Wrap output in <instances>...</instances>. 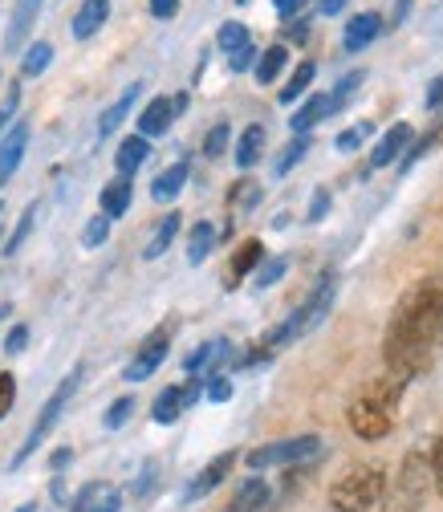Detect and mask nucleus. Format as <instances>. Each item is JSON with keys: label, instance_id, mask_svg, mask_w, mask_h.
Returning a JSON list of instances; mask_svg holds the SVG:
<instances>
[{"label": "nucleus", "instance_id": "f257e3e1", "mask_svg": "<svg viewBox=\"0 0 443 512\" xmlns=\"http://www.w3.org/2000/svg\"><path fill=\"white\" fill-rule=\"evenodd\" d=\"M439 338H443V277H423L395 305L391 330H387L391 370L403 378H415L427 366Z\"/></svg>", "mask_w": 443, "mask_h": 512}, {"label": "nucleus", "instance_id": "f03ea898", "mask_svg": "<svg viewBox=\"0 0 443 512\" xmlns=\"http://www.w3.org/2000/svg\"><path fill=\"white\" fill-rule=\"evenodd\" d=\"M403 391H407V378H403V374H395V370H391L387 378L370 382V387H366V391L350 403V411H346L350 431H354L358 439H366V443L387 439V435H391V427H395V407H399Z\"/></svg>", "mask_w": 443, "mask_h": 512}, {"label": "nucleus", "instance_id": "7ed1b4c3", "mask_svg": "<svg viewBox=\"0 0 443 512\" xmlns=\"http://www.w3.org/2000/svg\"><path fill=\"white\" fill-rule=\"evenodd\" d=\"M383 496H387V472L378 464H354L330 488V504L338 512H370Z\"/></svg>", "mask_w": 443, "mask_h": 512}, {"label": "nucleus", "instance_id": "20e7f679", "mask_svg": "<svg viewBox=\"0 0 443 512\" xmlns=\"http://www.w3.org/2000/svg\"><path fill=\"white\" fill-rule=\"evenodd\" d=\"M78 382H82V366H74L66 378H61L57 382V391L45 399V407H41V415H37V423L29 427V435H25V443L17 447V456H13V468H21L33 452H37V447L49 439V431L61 423V415H66V407H70V399L78 395Z\"/></svg>", "mask_w": 443, "mask_h": 512}, {"label": "nucleus", "instance_id": "39448f33", "mask_svg": "<svg viewBox=\"0 0 443 512\" xmlns=\"http://www.w3.org/2000/svg\"><path fill=\"white\" fill-rule=\"evenodd\" d=\"M435 480V468H431V456L423 452H411L387 492V512H419L423 496H427V484Z\"/></svg>", "mask_w": 443, "mask_h": 512}, {"label": "nucleus", "instance_id": "423d86ee", "mask_svg": "<svg viewBox=\"0 0 443 512\" xmlns=\"http://www.w3.org/2000/svg\"><path fill=\"white\" fill-rule=\"evenodd\" d=\"M322 452V439L318 435H297V439H281V443H265L257 452H248V468L261 472V468H281V464H301L313 460Z\"/></svg>", "mask_w": 443, "mask_h": 512}, {"label": "nucleus", "instance_id": "0eeeda50", "mask_svg": "<svg viewBox=\"0 0 443 512\" xmlns=\"http://www.w3.org/2000/svg\"><path fill=\"white\" fill-rule=\"evenodd\" d=\"M334 293H338V281H334V273H326V277L318 281V289L305 297V305H301L293 317H285L289 334L301 338V334H309V330H318V326H322V317H326L330 305H334Z\"/></svg>", "mask_w": 443, "mask_h": 512}, {"label": "nucleus", "instance_id": "6e6552de", "mask_svg": "<svg viewBox=\"0 0 443 512\" xmlns=\"http://www.w3.org/2000/svg\"><path fill=\"white\" fill-rule=\"evenodd\" d=\"M200 395H204V382H200V378L179 382V387H167V391L155 399V407H151L155 423H175L187 407H196V403H200Z\"/></svg>", "mask_w": 443, "mask_h": 512}, {"label": "nucleus", "instance_id": "1a4fd4ad", "mask_svg": "<svg viewBox=\"0 0 443 512\" xmlns=\"http://www.w3.org/2000/svg\"><path fill=\"white\" fill-rule=\"evenodd\" d=\"M167 346H171V330L163 326V330H155L143 346H139V354H135V362L126 366V382H143V378H151L159 366H163V358H167Z\"/></svg>", "mask_w": 443, "mask_h": 512}, {"label": "nucleus", "instance_id": "9d476101", "mask_svg": "<svg viewBox=\"0 0 443 512\" xmlns=\"http://www.w3.org/2000/svg\"><path fill=\"white\" fill-rule=\"evenodd\" d=\"M41 5L45 0H17L13 5V17H9V29H5V53H21L37 17H41Z\"/></svg>", "mask_w": 443, "mask_h": 512}, {"label": "nucleus", "instance_id": "9b49d317", "mask_svg": "<svg viewBox=\"0 0 443 512\" xmlns=\"http://www.w3.org/2000/svg\"><path fill=\"white\" fill-rule=\"evenodd\" d=\"M232 468H236V452H224V456H216V460H212V464H208V468H204V472H200L192 484H187L183 500H187V504H192V500H204L208 492H216V488H220V484L232 476Z\"/></svg>", "mask_w": 443, "mask_h": 512}, {"label": "nucleus", "instance_id": "f8f14e48", "mask_svg": "<svg viewBox=\"0 0 443 512\" xmlns=\"http://www.w3.org/2000/svg\"><path fill=\"white\" fill-rule=\"evenodd\" d=\"M25 147H29V122H13L5 131V139H0V187H5L13 179V171L21 167Z\"/></svg>", "mask_w": 443, "mask_h": 512}, {"label": "nucleus", "instance_id": "ddd939ff", "mask_svg": "<svg viewBox=\"0 0 443 512\" xmlns=\"http://www.w3.org/2000/svg\"><path fill=\"white\" fill-rule=\"evenodd\" d=\"M407 143H411V126H407V122H395L391 131L374 143V151H370V167H391L399 155H407Z\"/></svg>", "mask_w": 443, "mask_h": 512}, {"label": "nucleus", "instance_id": "4468645a", "mask_svg": "<svg viewBox=\"0 0 443 512\" xmlns=\"http://www.w3.org/2000/svg\"><path fill=\"white\" fill-rule=\"evenodd\" d=\"M378 33H383V17L378 13H358V17H350V25L342 33V49L346 53H362Z\"/></svg>", "mask_w": 443, "mask_h": 512}, {"label": "nucleus", "instance_id": "2eb2a0df", "mask_svg": "<svg viewBox=\"0 0 443 512\" xmlns=\"http://www.w3.org/2000/svg\"><path fill=\"white\" fill-rule=\"evenodd\" d=\"M269 504H273V488L261 476H252V480L240 484V492L232 496L228 512H269Z\"/></svg>", "mask_w": 443, "mask_h": 512}, {"label": "nucleus", "instance_id": "dca6fc26", "mask_svg": "<svg viewBox=\"0 0 443 512\" xmlns=\"http://www.w3.org/2000/svg\"><path fill=\"white\" fill-rule=\"evenodd\" d=\"M139 94H143V86L135 82V86H126V90H122V98H118V102H110V106L102 110V118H98V139H110V135L118 131V126L126 122V114L135 110Z\"/></svg>", "mask_w": 443, "mask_h": 512}, {"label": "nucleus", "instance_id": "f3484780", "mask_svg": "<svg viewBox=\"0 0 443 512\" xmlns=\"http://www.w3.org/2000/svg\"><path fill=\"white\" fill-rule=\"evenodd\" d=\"M171 118H175V102H171V98H151V102L143 106V114H139V135H143V139L163 135L167 126H171Z\"/></svg>", "mask_w": 443, "mask_h": 512}, {"label": "nucleus", "instance_id": "a211bd4d", "mask_svg": "<svg viewBox=\"0 0 443 512\" xmlns=\"http://www.w3.org/2000/svg\"><path fill=\"white\" fill-rule=\"evenodd\" d=\"M131 179L126 175H118V179H110L106 187H102V196H98V208H102V216H110V220H118V216H126V208H131Z\"/></svg>", "mask_w": 443, "mask_h": 512}, {"label": "nucleus", "instance_id": "6ab92c4d", "mask_svg": "<svg viewBox=\"0 0 443 512\" xmlns=\"http://www.w3.org/2000/svg\"><path fill=\"white\" fill-rule=\"evenodd\" d=\"M187 175H192L187 159H179V163H171L167 171H159V175H155V183H151V200H159V204L175 200L179 191H183V183H187Z\"/></svg>", "mask_w": 443, "mask_h": 512}, {"label": "nucleus", "instance_id": "aec40b11", "mask_svg": "<svg viewBox=\"0 0 443 512\" xmlns=\"http://www.w3.org/2000/svg\"><path fill=\"white\" fill-rule=\"evenodd\" d=\"M106 17H110V0H82V9L74 17V37L78 41H90L106 25Z\"/></svg>", "mask_w": 443, "mask_h": 512}, {"label": "nucleus", "instance_id": "412c9836", "mask_svg": "<svg viewBox=\"0 0 443 512\" xmlns=\"http://www.w3.org/2000/svg\"><path fill=\"white\" fill-rule=\"evenodd\" d=\"M147 155H151V143L143 139V135H131V139H122L118 143V155H114V167H118V175H126L131 179L143 163H147Z\"/></svg>", "mask_w": 443, "mask_h": 512}, {"label": "nucleus", "instance_id": "4be33fe9", "mask_svg": "<svg viewBox=\"0 0 443 512\" xmlns=\"http://www.w3.org/2000/svg\"><path fill=\"white\" fill-rule=\"evenodd\" d=\"M326 114H334V102L326 98V94H313V98H305V106L289 118V126H293V135H309L313 126H318Z\"/></svg>", "mask_w": 443, "mask_h": 512}, {"label": "nucleus", "instance_id": "5701e85b", "mask_svg": "<svg viewBox=\"0 0 443 512\" xmlns=\"http://www.w3.org/2000/svg\"><path fill=\"white\" fill-rule=\"evenodd\" d=\"M265 155V126H248V131L236 139V167L248 171V167H257Z\"/></svg>", "mask_w": 443, "mask_h": 512}, {"label": "nucleus", "instance_id": "b1692460", "mask_svg": "<svg viewBox=\"0 0 443 512\" xmlns=\"http://www.w3.org/2000/svg\"><path fill=\"white\" fill-rule=\"evenodd\" d=\"M228 358H232V346H228L224 338H216V342H204L183 366H187V374H204V370H212V366H220V362H228Z\"/></svg>", "mask_w": 443, "mask_h": 512}, {"label": "nucleus", "instance_id": "393cba45", "mask_svg": "<svg viewBox=\"0 0 443 512\" xmlns=\"http://www.w3.org/2000/svg\"><path fill=\"white\" fill-rule=\"evenodd\" d=\"M179 220H183V216H179V212H171V216L155 228V236H151V240H147V248H143V261H159V256L175 244V236H179Z\"/></svg>", "mask_w": 443, "mask_h": 512}, {"label": "nucleus", "instance_id": "a878e982", "mask_svg": "<svg viewBox=\"0 0 443 512\" xmlns=\"http://www.w3.org/2000/svg\"><path fill=\"white\" fill-rule=\"evenodd\" d=\"M265 261V244L261 240H244L240 248H236V256H232V269H228V281H240L244 273H252Z\"/></svg>", "mask_w": 443, "mask_h": 512}, {"label": "nucleus", "instance_id": "bb28decb", "mask_svg": "<svg viewBox=\"0 0 443 512\" xmlns=\"http://www.w3.org/2000/svg\"><path fill=\"white\" fill-rule=\"evenodd\" d=\"M216 228L208 224V220H200L196 228H192V240H187V261H192V265H204L208 261V252L216 248Z\"/></svg>", "mask_w": 443, "mask_h": 512}, {"label": "nucleus", "instance_id": "cd10ccee", "mask_svg": "<svg viewBox=\"0 0 443 512\" xmlns=\"http://www.w3.org/2000/svg\"><path fill=\"white\" fill-rule=\"evenodd\" d=\"M285 61H289L285 45H273V49H265V53H261V61H257V82H261V86L277 82V78H281V70H285Z\"/></svg>", "mask_w": 443, "mask_h": 512}, {"label": "nucleus", "instance_id": "c85d7f7f", "mask_svg": "<svg viewBox=\"0 0 443 512\" xmlns=\"http://www.w3.org/2000/svg\"><path fill=\"white\" fill-rule=\"evenodd\" d=\"M49 57H53V45H49V41H33V45L25 49L21 74H25V78H37V74H45V70H49Z\"/></svg>", "mask_w": 443, "mask_h": 512}, {"label": "nucleus", "instance_id": "c756f323", "mask_svg": "<svg viewBox=\"0 0 443 512\" xmlns=\"http://www.w3.org/2000/svg\"><path fill=\"white\" fill-rule=\"evenodd\" d=\"M261 200V183H252V179H240L232 191H228V208L232 212H252Z\"/></svg>", "mask_w": 443, "mask_h": 512}, {"label": "nucleus", "instance_id": "7c9ffc66", "mask_svg": "<svg viewBox=\"0 0 443 512\" xmlns=\"http://www.w3.org/2000/svg\"><path fill=\"white\" fill-rule=\"evenodd\" d=\"M313 74H318V66H313V61H301V66L293 70V78L285 82V90H281V102H297V98H301V94L309 90Z\"/></svg>", "mask_w": 443, "mask_h": 512}, {"label": "nucleus", "instance_id": "2f4dec72", "mask_svg": "<svg viewBox=\"0 0 443 512\" xmlns=\"http://www.w3.org/2000/svg\"><path fill=\"white\" fill-rule=\"evenodd\" d=\"M305 155H309V135H293V143H285V151H281V159L273 163V171H277V175H289Z\"/></svg>", "mask_w": 443, "mask_h": 512}, {"label": "nucleus", "instance_id": "473e14b6", "mask_svg": "<svg viewBox=\"0 0 443 512\" xmlns=\"http://www.w3.org/2000/svg\"><path fill=\"white\" fill-rule=\"evenodd\" d=\"M37 212H41V208H37V200H33V204H25V212H21L17 228H13V236L5 240V256H13V252H17V248L29 240V232H33V224H37Z\"/></svg>", "mask_w": 443, "mask_h": 512}, {"label": "nucleus", "instance_id": "72a5a7b5", "mask_svg": "<svg viewBox=\"0 0 443 512\" xmlns=\"http://www.w3.org/2000/svg\"><path fill=\"white\" fill-rule=\"evenodd\" d=\"M135 415V395H122V399H114L110 407H106V415H102V427L106 431H118L126 419Z\"/></svg>", "mask_w": 443, "mask_h": 512}, {"label": "nucleus", "instance_id": "f704fd0d", "mask_svg": "<svg viewBox=\"0 0 443 512\" xmlns=\"http://www.w3.org/2000/svg\"><path fill=\"white\" fill-rule=\"evenodd\" d=\"M216 41H220V49L232 57L236 49H244V45H248V29H244V25H236V21H228V25H220V37H216Z\"/></svg>", "mask_w": 443, "mask_h": 512}, {"label": "nucleus", "instance_id": "c9c22d12", "mask_svg": "<svg viewBox=\"0 0 443 512\" xmlns=\"http://www.w3.org/2000/svg\"><path fill=\"white\" fill-rule=\"evenodd\" d=\"M362 82H366V74H362V70H350V74H346V78H342V82L334 86V94H330V102H334V110H342V106H346V102L354 98V90H358Z\"/></svg>", "mask_w": 443, "mask_h": 512}, {"label": "nucleus", "instance_id": "e433bc0d", "mask_svg": "<svg viewBox=\"0 0 443 512\" xmlns=\"http://www.w3.org/2000/svg\"><path fill=\"white\" fill-rule=\"evenodd\" d=\"M228 139H232L228 122H216L212 131H208V139H204V155H208V159H220V155L228 151Z\"/></svg>", "mask_w": 443, "mask_h": 512}, {"label": "nucleus", "instance_id": "4c0bfd02", "mask_svg": "<svg viewBox=\"0 0 443 512\" xmlns=\"http://www.w3.org/2000/svg\"><path fill=\"white\" fill-rule=\"evenodd\" d=\"M204 399L208 403H228L232 399V378H224V374L204 378Z\"/></svg>", "mask_w": 443, "mask_h": 512}, {"label": "nucleus", "instance_id": "58836bf2", "mask_svg": "<svg viewBox=\"0 0 443 512\" xmlns=\"http://www.w3.org/2000/svg\"><path fill=\"white\" fill-rule=\"evenodd\" d=\"M257 61H261V53H257V45H244V49H236L232 57H228V66H232V74H248V70H257Z\"/></svg>", "mask_w": 443, "mask_h": 512}, {"label": "nucleus", "instance_id": "ea45409f", "mask_svg": "<svg viewBox=\"0 0 443 512\" xmlns=\"http://www.w3.org/2000/svg\"><path fill=\"white\" fill-rule=\"evenodd\" d=\"M106 236H110V216H94L90 224H86V232H82V244L86 248H98V244H106Z\"/></svg>", "mask_w": 443, "mask_h": 512}, {"label": "nucleus", "instance_id": "a19ab883", "mask_svg": "<svg viewBox=\"0 0 443 512\" xmlns=\"http://www.w3.org/2000/svg\"><path fill=\"white\" fill-rule=\"evenodd\" d=\"M17 106H21V86H9L5 102H0V135H5L9 126L17 122Z\"/></svg>", "mask_w": 443, "mask_h": 512}, {"label": "nucleus", "instance_id": "79ce46f5", "mask_svg": "<svg viewBox=\"0 0 443 512\" xmlns=\"http://www.w3.org/2000/svg\"><path fill=\"white\" fill-rule=\"evenodd\" d=\"M285 269H289V261L285 256H273L269 265H261V273H257V289H269V285H277L281 277H285Z\"/></svg>", "mask_w": 443, "mask_h": 512}, {"label": "nucleus", "instance_id": "37998d69", "mask_svg": "<svg viewBox=\"0 0 443 512\" xmlns=\"http://www.w3.org/2000/svg\"><path fill=\"white\" fill-rule=\"evenodd\" d=\"M17 403V378L13 374H0V419H5Z\"/></svg>", "mask_w": 443, "mask_h": 512}, {"label": "nucleus", "instance_id": "c03bdc74", "mask_svg": "<svg viewBox=\"0 0 443 512\" xmlns=\"http://www.w3.org/2000/svg\"><path fill=\"white\" fill-rule=\"evenodd\" d=\"M366 135H370V122H358L354 131H342V135H338V151H358Z\"/></svg>", "mask_w": 443, "mask_h": 512}, {"label": "nucleus", "instance_id": "a18cd8bd", "mask_svg": "<svg viewBox=\"0 0 443 512\" xmlns=\"http://www.w3.org/2000/svg\"><path fill=\"white\" fill-rule=\"evenodd\" d=\"M435 139H439L435 131H431V135H423V139H419V143H415V147L403 155V163H399V167H403V171H411V167H415V163H419V159H423V155L435 147Z\"/></svg>", "mask_w": 443, "mask_h": 512}, {"label": "nucleus", "instance_id": "49530a36", "mask_svg": "<svg viewBox=\"0 0 443 512\" xmlns=\"http://www.w3.org/2000/svg\"><path fill=\"white\" fill-rule=\"evenodd\" d=\"M326 212H330V191L326 187H318V191H313V204H309V224H318V220H326Z\"/></svg>", "mask_w": 443, "mask_h": 512}, {"label": "nucleus", "instance_id": "de8ad7c7", "mask_svg": "<svg viewBox=\"0 0 443 512\" xmlns=\"http://www.w3.org/2000/svg\"><path fill=\"white\" fill-rule=\"evenodd\" d=\"M102 492H106L102 484H86V488H82V492L74 496V504H70V512H90V508H94V500H98Z\"/></svg>", "mask_w": 443, "mask_h": 512}, {"label": "nucleus", "instance_id": "09e8293b", "mask_svg": "<svg viewBox=\"0 0 443 512\" xmlns=\"http://www.w3.org/2000/svg\"><path fill=\"white\" fill-rule=\"evenodd\" d=\"M25 346H29V326H13L5 338V354H25Z\"/></svg>", "mask_w": 443, "mask_h": 512}, {"label": "nucleus", "instance_id": "8fccbe9b", "mask_svg": "<svg viewBox=\"0 0 443 512\" xmlns=\"http://www.w3.org/2000/svg\"><path fill=\"white\" fill-rule=\"evenodd\" d=\"M90 512H122V492L106 488V492L94 500V508H90Z\"/></svg>", "mask_w": 443, "mask_h": 512}, {"label": "nucleus", "instance_id": "3c124183", "mask_svg": "<svg viewBox=\"0 0 443 512\" xmlns=\"http://www.w3.org/2000/svg\"><path fill=\"white\" fill-rule=\"evenodd\" d=\"M155 472H159V464H155V460H147V464H143V472H139V484H135V496H147V492L155 488Z\"/></svg>", "mask_w": 443, "mask_h": 512}, {"label": "nucleus", "instance_id": "603ef678", "mask_svg": "<svg viewBox=\"0 0 443 512\" xmlns=\"http://www.w3.org/2000/svg\"><path fill=\"white\" fill-rule=\"evenodd\" d=\"M179 13V0H151V17H159V21H171Z\"/></svg>", "mask_w": 443, "mask_h": 512}, {"label": "nucleus", "instance_id": "864d4df0", "mask_svg": "<svg viewBox=\"0 0 443 512\" xmlns=\"http://www.w3.org/2000/svg\"><path fill=\"white\" fill-rule=\"evenodd\" d=\"M439 106H443V74L427 86V110H439Z\"/></svg>", "mask_w": 443, "mask_h": 512}, {"label": "nucleus", "instance_id": "5fc2aeb1", "mask_svg": "<svg viewBox=\"0 0 443 512\" xmlns=\"http://www.w3.org/2000/svg\"><path fill=\"white\" fill-rule=\"evenodd\" d=\"M273 9H277L285 21H289V17H297V13L305 9V0H273Z\"/></svg>", "mask_w": 443, "mask_h": 512}, {"label": "nucleus", "instance_id": "6e6d98bb", "mask_svg": "<svg viewBox=\"0 0 443 512\" xmlns=\"http://www.w3.org/2000/svg\"><path fill=\"white\" fill-rule=\"evenodd\" d=\"M74 460V452H70V447H57V452L49 456V472H61V468H66Z\"/></svg>", "mask_w": 443, "mask_h": 512}, {"label": "nucleus", "instance_id": "4d7b16f0", "mask_svg": "<svg viewBox=\"0 0 443 512\" xmlns=\"http://www.w3.org/2000/svg\"><path fill=\"white\" fill-rule=\"evenodd\" d=\"M342 5H346V0H318V9H322L326 17H334V13H342Z\"/></svg>", "mask_w": 443, "mask_h": 512}, {"label": "nucleus", "instance_id": "13d9d810", "mask_svg": "<svg viewBox=\"0 0 443 512\" xmlns=\"http://www.w3.org/2000/svg\"><path fill=\"white\" fill-rule=\"evenodd\" d=\"M289 37H293V41H305V37H309V29H305V21H297V25H289Z\"/></svg>", "mask_w": 443, "mask_h": 512}, {"label": "nucleus", "instance_id": "bf43d9fd", "mask_svg": "<svg viewBox=\"0 0 443 512\" xmlns=\"http://www.w3.org/2000/svg\"><path fill=\"white\" fill-rule=\"evenodd\" d=\"M17 512H37V504H21V508H17Z\"/></svg>", "mask_w": 443, "mask_h": 512}, {"label": "nucleus", "instance_id": "052dcab7", "mask_svg": "<svg viewBox=\"0 0 443 512\" xmlns=\"http://www.w3.org/2000/svg\"><path fill=\"white\" fill-rule=\"evenodd\" d=\"M5 313H9V305H5V309H0V317H5Z\"/></svg>", "mask_w": 443, "mask_h": 512}]
</instances>
